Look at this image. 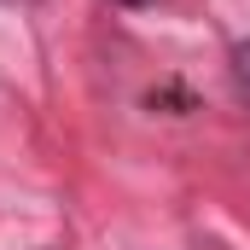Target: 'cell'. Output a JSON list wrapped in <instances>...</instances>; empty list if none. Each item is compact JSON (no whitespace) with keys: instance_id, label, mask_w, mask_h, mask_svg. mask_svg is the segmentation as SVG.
Segmentation results:
<instances>
[{"instance_id":"6da1fadb","label":"cell","mask_w":250,"mask_h":250,"mask_svg":"<svg viewBox=\"0 0 250 250\" xmlns=\"http://www.w3.org/2000/svg\"><path fill=\"white\" fill-rule=\"evenodd\" d=\"M233 93L250 105V41H239V47H233Z\"/></svg>"},{"instance_id":"7a4b0ae2","label":"cell","mask_w":250,"mask_h":250,"mask_svg":"<svg viewBox=\"0 0 250 250\" xmlns=\"http://www.w3.org/2000/svg\"><path fill=\"white\" fill-rule=\"evenodd\" d=\"M123 6H146V0H123Z\"/></svg>"}]
</instances>
